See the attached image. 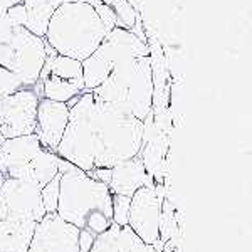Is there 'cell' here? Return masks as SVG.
Segmentation results:
<instances>
[{"label": "cell", "mask_w": 252, "mask_h": 252, "mask_svg": "<svg viewBox=\"0 0 252 252\" xmlns=\"http://www.w3.org/2000/svg\"><path fill=\"white\" fill-rule=\"evenodd\" d=\"M141 148L143 121L84 91L78 103L69 108V123L56 153L88 173L135 158Z\"/></svg>", "instance_id": "1"}, {"label": "cell", "mask_w": 252, "mask_h": 252, "mask_svg": "<svg viewBox=\"0 0 252 252\" xmlns=\"http://www.w3.org/2000/svg\"><path fill=\"white\" fill-rule=\"evenodd\" d=\"M58 214L78 229L99 235L113 223V193L108 184L89 177L61 158Z\"/></svg>", "instance_id": "2"}, {"label": "cell", "mask_w": 252, "mask_h": 252, "mask_svg": "<svg viewBox=\"0 0 252 252\" xmlns=\"http://www.w3.org/2000/svg\"><path fill=\"white\" fill-rule=\"evenodd\" d=\"M109 34L99 14L88 2H66L51 15L46 42L59 56L83 63Z\"/></svg>", "instance_id": "3"}, {"label": "cell", "mask_w": 252, "mask_h": 252, "mask_svg": "<svg viewBox=\"0 0 252 252\" xmlns=\"http://www.w3.org/2000/svg\"><path fill=\"white\" fill-rule=\"evenodd\" d=\"M91 93L96 99L145 121L152 115L155 96L152 58L145 56L121 61L106 81Z\"/></svg>", "instance_id": "4"}, {"label": "cell", "mask_w": 252, "mask_h": 252, "mask_svg": "<svg viewBox=\"0 0 252 252\" xmlns=\"http://www.w3.org/2000/svg\"><path fill=\"white\" fill-rule=\"evenodd\" d=\"M145 56H150V47L140 35L125 27H115L99 47L83 61L84 91H94L101 86L121 61Z\"/></svg>", "instance_id": "5"}, {"label": "cell", "mask_w": 252, "mask_h": 252, "mask_svg": "<svg viewBox=\"0 0 252 252\" xmlns=\"http://www.w3.org/2000/svg\"><path fill=\"white\" fill-rule=\"evenodd\" d=\"M47 59V42L27 27H14L12 34L0 42V66L20 79L24 88H34Z\"/></svg>", "instance_id": "6"}, {"label": "cell", "mask_w": 252, "mask_h": 252, "mask_svg": "<svg viewBox=\"0 0 252 252\" xmlns=\"http://www.w3.org/2000/svg\"><path fill=\"white\" fill-rule=\"evenodd\" d=\"M39 99L34 88H22L0 101V133L5 140L35 133Z\"/></svg>", "instance_id": "7"}, {"label": "cell", "mask_w": 252, "mask_h": 252, "mask_svg": "<svg viewBox=\"0 0 252 252\" xmlns=\"http://www.w3.org/2000/svg\"><path fill=\"white\" fill-rule=\"evenodd\" d=\"M128 225L145 244L157 246L161 229V198L155 185L138 189L131 197Z\"/></svg>", "instance_id": "8"}, {"label": "cell", "mask_w": 252, "mask_h": 252, "mask_svg": "<svg viewBox=\"0 0 252 252\" xmlns=\"http://www.w3.org/2000/svg\"><path fill=\"white\" fill-rule=\"evenodd\" d=\"M40 192L42 189L34 182L5 177L0 189V204L14 217L39 223L47 214Z\"/></svg>", "instance_id": "9"}, {"label": "cell", "mask_w": 252, "mask_h": 252, "mask_svg": "<svg viewBox=\"0 0 252 252\" xmlns=\"http://www.w3.org/2000/svg\"><path fill=\"white\" fill-rule=\"evenodd\" d=\"M79 230L54 214H46L32 235L29 252H81Z\"/></svg>", "instance_id": "10"}, {"label": "cell", "mask_w": 252, "mask_h": 252, "mask_svg": "<svg viewBox=\"0 0 252 252\" xmlns=\"http://www.w3.org/2000/svg\"><path fill=\"white\" fill-rule=\"evenodd\" d=\"M44 148L35 133L9 138L0 146V172L9 178H22Z\"/></svg>", "instance_id": "11"}, {"label": "cell", "mask_w": 252, "mask_h": 252, "mask_svg": "<svg viewBox=\"0 0 252 252\" xmlns=\"http://www.w3.org/2000/svg\"><path fill=\"white\" fill-rule=\"evenodd\" d=\"M69 123V106L66 103L40 97L37 106V128L35 135L47 150L56 153Z\"/></svg>", "instance_id": "12"}, {"label": "cell", "mask_w": 252, "mask_h": 252, "mask_svg": "<svg viewBox=\"0 0 252 252\" xmlns=\"http://www.w3.org/2000/svg\"><path fill=\"white\" fill-rule=\"evenodd\" d=\"M152 175L146 172L143 160L140 155L121 161L111 168V178H109V190L111 193L133 197L138 189L145 185H152Z\"/></svg>", "instance_id": "13"}, {"label": "cell", "mask_w": 252, "mask_h": 252, "mask_svg": "<svg viewBox=\"0 0 252 252\" xmlns=\"http://www.w3.org/2000/svg\"><path fill=\"white\" fill-rule=\"evenodd\" d=\"M37 222L14 217L0 204V252H29Z\"/></svg>", "instance_id": "14"}, {"label": "cell", "mask_w": 252, "mask_h": 252, "mask_svg": "<svg viewBox=\"0 0 252 252\" xmlns=\"http://www.w3.org/2000/svg\"><path fill=\"white\" fill-rule=\"evenodd\" d=\"M91 252H158L155 247L145 244L129 229L111 223L106 232L96 235Z\"/></svg>", "instance_id": "15"}, {"label": "cell", "mask_w": 252, "mask_h": 252, "mask_svg": "<svg viewBox=\"0 0 252 252\" xmlns=\"http://www.w3.org/2000/svg\"><path fill=\"white\" fill-rule=\"evenodd\" d=\"M66 2H88L93 7H99L101 0H24L27 10V29L39 37H46L47 24L51 15Z\"/></svg>", "instance_id": "16"}, {"label": "cell", "mask_w": 252, "mask_h": 252, "mask_svg": "<svg viewBox=\"0 0 252 252\" xmlns=\"http://www.w3.org/2000/svg\"><path fill=\"white\" fill-rule=\"evenodd\" d=\"M35 86H40L37 91L39 97H46V99L58 101V103H67L72 97L83 94V91L74 83L56 78V76H47L42 81H39Z\"/></svg>", "instance_id": "17"}, {"label": "cell", "mask_w": 252, "mask_h": 252, "mask_svg": "<svg viewBox=\"0 0 252 252\" xmlns=\"http://www.w3.org/2000/svg\"><path fill=\"white\" fill-rule=\"evenodd\" d=\"M47 76H56V78L71 81L84 93V76H83V63L78 59L67 58V56L56 54L51 59ZM46 76V78H47Z\"/></svg>", "instance_id": "18"}, {"label": "cell", "mask_w": 252, "mask_h": 252, "mask_svg": "<svg viewBox=\"0 0 252 252\" xmlns=\"http://www.w3.org/2000/svg\"><path fill=\"white\" fill-rule=\"evenodd\" d=\"M101 2L106 3L108 7H111V9L115 10L120 27L133 31V27H135L138 22V15H136L135 7L131 5L129 0H101Z\"/></svg>", "instance_id": "19"}, {"label": "cell", "mask_w": 252, "mask_h": 252, "mask_svg": "<svg viewBox=\"0 0 252 252\" xmlns=\"http://www.w3.org/2000/svg\"><path fill=\"white\" fill-rule=\"evenodd\" d=\"M59 185H61V173L56 175L49 184L42 189V204L47 214L58 212V204H59Z\"/></svg>", "instance_id": "20"}, {"label": "cell", "mask_w": 252, "mask_h": 252, "mask_svg": "<svg viewBox=\"0 0 252 252\" xmlns=\"http://www.w3.org/2000/svg\"><path fill=\"white\" fill-rule=\"evenodd\" d=\"M129 205H131V197L113 193V223L120 227L128 225Z\"/></svg>", "instance_id": "21"}, {"label": "cell", "mask_w": 252, "mask_h": 252, "mask_svg": "<svg viewBox=\"0 0 252 252\" xmlns=\"http://www.w3.org/2000/svg\"><path fill=\"white\" fill-rule=\"evenodd\" d=\"M24 84L20 83V79L14 72H10L9 69L0 66V101L5 99L7 96L17 93L19 89H22Z\"/></svg>", "instance_id": "22"}, {"label": "cell", "mask_w": 252, "mask_h": 252, "mask_svg": "<svg viewBox=\"0 0 252 252\" xmlns=\"http://www.w3.org/2000/svg\"><path fill=\"white\" fill-rule=\"evenodd\" d=\"M7 17L10 19V22L14 24V26H27V10H26V5L22 3H17V5H14L12 9H9L7 12Z\"/></svg>", "instance_id": "23"}, {"label": "cell", "mask_w": 252, "mask_h": 252, "mask_svg": "<svg viewBox=\"0 0 252 252\" xmlns=\"http://www.w3.org/2000/svg\"><path fill=\"white\" fill-rule=\"evenodd\" d=\"M96 235L91 234L86 229H81L79 230V251L81 252H91L93 249V244H94Z\"/></svg>", "instance_id": "24"}, {"label": "cell", "mask_w": 252, "mask_h": 252, "mask_svg": "<svg viewBox=\"0 0 252 252\" xmlns=\"http://www.w3.org/2000/svg\"><path fill=\"white\" fill-rule=\"evenodd\" d=\"M22 2H24V0H0V22H2L3 17L7 15L9 9H12L14 5L22 3Z\"/></svg>", "instance_id": "25"}, {"label": "cell", "mask_w": 252, "mask_h": 252, "mask_svg": "<svg viewBox=\"0 0 252 252\" xmlns=\"http://www.w3.org/2000/svg\"><path fill=\"white\" fill-rule=\"evenodd\" d=\"M3 180H5V175L0 172V189H2V185H3Z\"/></svg>", "instance_id": "26"}]
</instances>
